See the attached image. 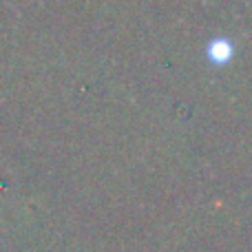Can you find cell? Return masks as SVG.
Returning a JSON list of instances; mask_svg holds the SVG:
<instances>
[{
  "mask_svg": "<svg viewBox=\"0 0 252 252\" xmlns=\"http://www.w3.org/2000/svg\"><path fill=\"white\" fill-rule=\"evenodd\" d=\"M230 56H232V47L226 42V40H217V42H213L210 44V58H213L215 62H226V60H230Z\"/></svg>",
  "mask_w": 252,
  "mask_h": 252,
  "instance_id": "obj_1",
  "label": "cell"
}]
</instances>
